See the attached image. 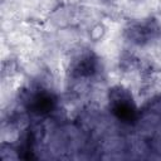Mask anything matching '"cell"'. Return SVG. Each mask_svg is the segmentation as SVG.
Masks as SVG:
<instances>
[{
  "label": "cell",
  "mask_w": 161,
  "mask_h": 161,
  "mask_svg": "<svg viewBox=\"0 0 161 161\" xmlns=\"http://www.w3.org/2000/svg\"><path fill=\"white\" fill-rule=\"evenodd\" d=\"M106 26L103 23H96L91 26L89 29V33H88V36H89V40L93 42V43H97V42H101L104 35H106Z\"/></svg>",
  "instance_id": "obj_1"
}]
</instances>
